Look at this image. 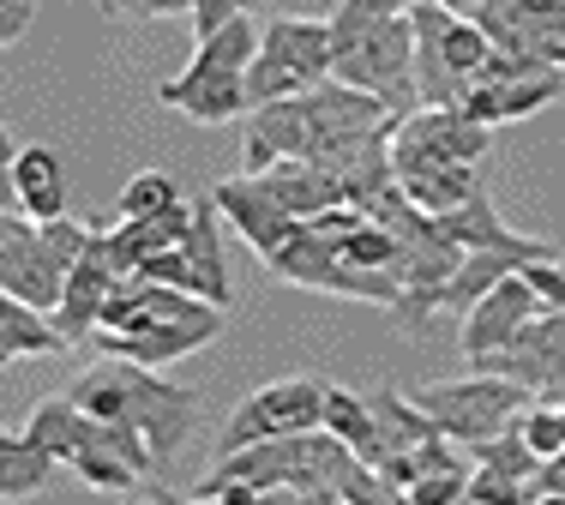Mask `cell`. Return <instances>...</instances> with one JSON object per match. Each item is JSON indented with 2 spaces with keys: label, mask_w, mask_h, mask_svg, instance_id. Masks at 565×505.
I'll return each mask as SVG.
<instances>
[{
  "label": "cell",
  "mask_w": 565,
  "mask_h": 505,
  "mask_svg": "<svg viewBox=\"0 0 565 505\" xmlns=\"http://www.w3.org/2000/svg\"><path fill=\"white\" fill-rule=\"evenodd\" d=\"M217 470L241 475V482H259L271 499H307V505L397 499L385 487V475L326 428H301V433H277V440H253L241 451H223Z\"/></svg>",
  "instance_id": "1"
},
{
  "label": "cell",
  "mask_w": 565,
  "mask_h": 505,
  "mask_svg": "<svg viewBox=\"0 0 565 505\" xmlns=\"http://www.w3.org/2000/svg\"><path fill=\"white\" fill-rule=\"evenodd\" d=\"M223 331V308L193 289L151 283V277H127L109 289L103 301V325H97V350L103 355H127V362L163 367L181 355H199L211 337Z\"/></svg>",
  "instance_id": "2"
},
{
  "label": "cell",
  "mask_w": 565,
  "mask_h": 505,
  "mask_svg": "<svg viewBox=\"0 0 565 505\" xmlns=\"http://www.w3.org/2000/svg\"><path fill=\"white\" fill-rule=\"evenodd\" d=\"M24 433H31L55 463L78 470V482L97 487V494H132V487L157 470V451L139 428L90 416V409H78L66 391L43 397V404L31 409V421H24Z\"/></svg>",
  "instance_id": "3"
},
{
  "label": "cell",
  "mask_w": 565,
  "mask_h": 505,
  "mask_svg": "<svg viewBox=\"0 0 565 505\" xmlns=\"http://www.w3.org/2000/svg\"><path fill=\"white\" fill-rule=\"evenodd\" d=\"M66 397H73L78 409H90V416H103V421H127V428H139L145 440H151L157 463H169L199 428V391L157 379V367L127 362V355H103V362H90L85 374L66 385Z\"/></svg>",
  "instance_id": "4"
},
{
  "label": "cell",
  "mask_w": 565,
  "mask_h": 505,
  "mask_svg": "<svg viewBox=\"0 0 565 505\" xmlns=\"http://www.w3.org/2000/svg\"><path fill=\"white\" fill-rule=\"evenodd\" d=\"M331 78L373 90L392 115H409L422 103L409 7L397 12V7H380V0H338L331 7Z\"/></svg>",
  "instance_id": "5"
},
{
  "label": "cell",
  "mask_w": 565,
  "mask_h": 505,
  "mask_svg": "<svg viewBox=\"0 0 565 505\" xmlns=\"http://www.w3.org/2000/svg\"><path fill=\"white\" fill-rule=\"evenodd\" d=\"M259 55V24L253 12H235L228 24H217L211 36H199L193 61L181 66L174 78L157 85V103L199 127H223L235 115H247V66Z\"/></svg>",
  "instance_id": "6"
},
{
  "label": "cell",
  "mask_w": 565,
  "mask_h": 505,
  "mask_svg": "<svg viewBox=\"0 0 565 505\" xmlns=\"http://www.w3.org/2000/svg\"><path fill=\"white\" fill-rule=\"evenodd\" d=\"M415 24V90L422 103H457L463 85L493 55V36L481 31L476 12H451L446 0H409Z\"/></svg>",
  "instance_id": "7"
},
{
  "label": "cell",
  "mask_w": 565,
  "mask_h": 505,
  "mask_svg": "<svg viewBox=\"0 0 565 505\" xmlns=\"http://www.w3.org/2000/svg\"><path fill=\"white\" fill-rule=\"evenodd\" d=\"M409 397L427 409V416H434V428L446 433V440H457L463 451H476V445H488L493 433L518 428L535 391H523V385L505 379V374H488V367H476L469 379L415 385Z\"/></svg>",
  "instance_id": "8"
},
{
  "label": "cell",
  "mask_w": 565,
  "mask_h": 505,
  "mask_svg": "<svg viewBox=\"0 0 565 505\" xmlns=\"http://www.w3.org/2000/svg\"><path fill=\"white\" fill-rule=\"evenodd\" d=\"M319 78H331V19H277L259 24V55L247 66V103H277V97H301Z\"/></svg>",
  "instance_id": "9"
},
{
  "label": "cell",
  "mask_w": 565,
  "mask_h": 505,
  "mask_svg": "<svg viewBox=\"0 0 565 505\" xmlns=\"http://www.w3.org/2000/svg\"><path fill=\"white\" fill-rule=\"evenodd\" d=\"M319 416H326V379H307V374L271 379V385H259V391L241 397V409L223 428V451H241L253 440H277V433L319 428Z\"/></svg>",
  "instance_id": "10"
},
{
  "label": "cell",
  "mask_w": 565,
  "mask_h": 505,
  "mask_svg": "<svg viewBox=\"0 0 565 505\" xmlns=\"http://www.w3.org/2000/svg\"><path fill=\"white\" fill-rule=\"evenodd\" d=\"M476 367L505 374V379H518L523 391L554 397V404H559V397H565V313L559 308H542L530 325L518 331V337L505 343V350L481 355Z\"/></svg>",
  "instance_id": "11"
},
{
  "label": "cell",
  "mask_w": 565,
  "mask_h": 505,
  "mask_svg": "<svg viewBox=\"0 0 565 505\" xmlns=\"http://www.w3.org/2000/svg\"><path fill=\"white\" fill-rule=\"evenodd\" d=\"M535 313H542V296L530 289V277H523V265H518V271L500 277V283H493L488 296L463 313V355H469V367H476L481 355L505 350V343L518 337Z\"/></svg>",
  "instance_id": "12"
},
{
  "label": "cell",
  "mask_w": 565,
  "mask_h": 505,
  "mask_svg": "<svg viewBox=\"0 0 565 505\" xmlns=\"http://www.w3.org/2000/svg\"><path fill=\"white\" fill-rule=\"evenodd\" d=\"M211 198H217V211L235 223V235L259 253V259H271V253L289 241L295 229H301V217H295L289 205H277V198L265 193V181L247 175V169H241V175H228V181H217Z\"/></svg>",
  "instance_id": "13"
},
{
  "label": "cell",
  "mask_w": 565,
  "mask_h": 505,
  "mask_svg": "<svg viewBox=\"0 0 565 505\" xmlns=\"http://www.w3.org/2000/svg\"><path fill=\"white\" fill-rule=\"evenodd\" d=\"M559 90H565V66L542 61V66H530V73L505 78V85H469L457 109L481 127H511V121H530L535 109H547Z\"/></svg>",
  "instance_id": "14"
},
{
  "label": "cell",
  "mask_w": 565,
  "mask_h": 505,
  "mask_svg": "<svg viewBox=\"0 0 565 505\" xmlns=\"http://www.w3.org/2000/svg\"><path fill=\"white\" fill-rule=\"evenodd\" d=\"M115 283H127V277H115V265L97 253V241H85V253H78V265L66 271V289H61L55 313H49L66 343L97 337V325H103V301H109V289H115Z\"/></svg>",
  "instance_id": "15"
},
{
  "label": "cell",
  "mask_w": 565,
  "mask_h": 505,
  "mask_svg": "<svg viewBox=\"0 0 565 505\" xmlns=\"http://www.w3.org/2000/svg\"><path fill=\"white\" fill-rule=\"evenodd\" d=\"M542 253H559V247H547V241L542 247H469L463 259H457V271L439 283V313L463 319L493 283H500V277H511L518 265H530V259H542Z\"/></svg>",
  "instance_id": "16"
},
{
  "label": "cell",
  "mask_w": 565,
  "mask_h": 505,
  "mask_svg": "<svg viewBox=\"0 0 565 505\" xmlns=\"http://www.w3.org/2000/svg\"><path fill=\"white\" fill-rule=\"evenodd\" d=\"M181 253L186 265H193V289L205 301H217V308H228V296H235V283H228V259H223V211L217 198H193V223H186L181 235Z\"/></svg>",
  "instance_id": "17"
},
{
  "label": "cell",
  "mask_w": 565,
  "mask_h": 505,
  "mask_svg": "<svg viewBox=\"0 0 565 505\" xmlns=\"http://www.w3.org/2000/svg\"><path fill=\"white\" fill-rule=\"evenodd\" d=\"M12 181H19V211L36 223L61 217L66 211V163L55 144H19L12 157Z\"/></svg>",
  "instance_id": "18"
},
{
  "label": "cell",
  "mask_w": 565,
  "mask_h": 505,
  "mask_svg": "<svg viewBox=\"0 0 565 505\" xmlns=\"http://www.w3.org/2000/svg\"><path fill=\"white\" fill-rule=\"evenodd\" d=\"M265 193L277 198V205H289L295 217H319L326 205H349L343 187L326 175L319 163H307V157H277L271 169H259Z\"/></svg>",
  "instance_id": "19"
},
{
  "label": "cell",
  "mask_w": 565,
  "mask_h": 505,
  "mask_svg": "<svg viewBox=\"0 0 565 505\" xmlns=\"http://www.w3.org/2000/svg\"><path fill=\"white\" fill-rule=\"evenodd\" d=\"M66 337L55 331V319L31 301H19L12 289H0V367L24 362V355H61Z\"/></svg>",
  "instance_id": "20"
},
{
  "label": "cell",
  "mask_w": 565,
  "mask_h": 505,
  "mask_svg": "<svg viewBox=\"0 0 565 505\" xmlns=\"http://www.w3.org/2000/svg\"><path fill=\"white\" fill-rule=\"evenodd\" d=\"M434 217H439V229H446L463 253H469V247H542L535 235H518V229H511V223L500 217V205H493L488 193H469L463 205L434 211Z\"/></svg>",
  "instance_id": "21"
},
{
  "label": "cell",
  "mask_w": 565,
  "mask_h": 505,
  "mask_svg": "<svg viewBox=\"0 0 565 505\" xmlns=\"http://www.w3.org/2000/svg\"><path fill=\"white\" fill-rule=\"evenodd\" d=\"M55 458L31 440V433H7L0 428V499H31L49 487Z\"/></svg>",
  "instance_id": "22"
},
{
  "label": "cell",
  "mask_w": 565,
  "mask_h": 505,
  "mask_svg": "<svg viewBox=\"0 0 565 505\" xmlns=\"http://www.w3.org/2000/svg\"><path fill=\"white\" fill-rule=\"evenodd\" d=\"M319 428L338 433L343 445H355V458H367V463H373V451H380V421H373L367 391H349V385H326V416H319Z\"/></svg>",
  "instance_id": "23"
},
{
  "label": "cell",
  "mask_w": 565,
  "mask_h": 505,
  "mask_svg": "<svg viewBox=\"0 0 565 505\" xmlns=\"http://www.w3.org/2000/svg\"><path fill=\"white\" fill-rule=\"evenodd\" d=\"M397 187L415 198L422 211H451L469 193H481V163H446V169H409L397 175Z\"/></svg>",
  "instance_id": "24"
},
{
  "label": "cell",
  "mask_w": 565,
  "mask_h": 505,
  "mask_svg": "<svg viewBox=\"0 0 565 505\" xmlns=\"http://www.w3.org/2000/svg\"><path fill=\"white\" fill-rule=\"evenodd\" d=\"M181 187H174V175L163 169H139V175H127V187H120V217H157V211L181 205Z\"/></svg>",
  "instance_id": "25"
},
{
  "label": "cell",
  "mask_w": 565,
  "mask_h": 505,
  "mask_svg": "<svg viewBox=\"0 0 565 505\" xmlns=\"http://www.w3.org/2000/svg\"><path fill=\"white\" fill-rule=\"evenodd\" d=\"M469 458H476V463H493V470L518 475V482H530V475H535V463H542V451H535L530 440H523V428H505V433H493L488 445H476Z\"/></svg>",
  "instance_id": "26"
},
{
  "label": "cell",
  "mask_w": 565,
  "mask_h": 505,
  "mask_svg": "<svg viewBox=\"0 0 565 505\" xmlns=\"http://www.w3.org/2000/svg\"><path fill=\"white\" fill-rule=\"evenodd\" d=\"M463 487H469V470H427L397 499L403 505H451V499H463Z\"/></svg>",
  "instance_id": "27"
},
{
  "label": "cell",
  "mask_w": 565,
  "mask_h": 505,
  "mask_svg": "<svg viewBox=\"0 0 565 505\" xmlns=\"http://www.w3.org/2000/svg\"><path fill=\"white\" fill-rule=\"evenodd\" d=\"M505 499H523V482L493 463H469V487H463V505H505Z\"/></svg>",
  "instance_id": "28"
},
{
  "label": "cell",
  "mask_w": 565,
  "mask_h": 505,
  "mask_svg": "<svg viewBox=\"0 0 565 505\" xmlns=\"http://www.w3.org/2000/svg\"><path fill=\"white\" fill-rule=\"evenodd\" d=\"M523 277H530V289L542 296V308L565 313V253H542V259H530V265H523Z\"/></svg>",
  "instance_id": "29"
},
{
  "label": "cell",
  "mask_w": 565,
  "mask_h": 505,
  "mask_svg": "<svg viewBox=\"0 0 565 505\" xmlns=\"http://www.w3.org/2000/svg\"><path fill=\"white\" fill-rule=\"evenodd\" d=\"M554 499L565 505V445L535 463V475L523 482V505H554Z\"/></svg>",
  "instance_id": "30"
},
{
  "label": "cell",
  "mask_w": 565,
  "mask_h": 505,
  "mask_svg": "<svg viewBox=\"0 0 565 505\" xmlns=\"http://www.w3.org/2000/svg\"><path fill=\"white\" fill-rule=\"evenodd\" d=\"M103 12H115V19H174V12H193V0H103Z\"/></svg>",
  "instance_id": "31"
},
{
  "label": "cell",
  "mask_w": 565,
  "mask_h": 505,
  "mask_svg": "<svg viewBox=\"0 0 565 505\" xmlns=\"http://www.w3.org/2000/svg\"><path fill=\"white\" fill-rule=\"evenodd\" d=\"M31 19H36V0H0V49L19 43L31 31Z\"/></svg>",
  "instance_id": "32"
},
{
  "label": "cell",
  "mask_w": 565,
  "mask_h": 505,
  "mask_svg": "<svg viewBox=\"0 0 565 505\" xmlns=\"http://www.w3.org/2000/svg\"><path fill=\"white\" fill-rule=\"evenodd\" d=\"M235 0H193V12H186V19H193V31L199 36H211V31H217V24H228V19H235Z\"/></svg>",
  "instance_id": "33"
},
{
  "label": "cell",
  "mask_w": 565,
  "mask_h": 505,
  "mask_svg": "<svg viewBox=\"0 0 565 505\" xmlns=\"http://www.w3.org/2000/svg\"><path fill=\"white\" fill-rule=\"evenodd\" d=\"M0 211H19V181H12V163H0Z\"/></svg>",
  "instance_id": "34"
},
{
  "label": "cell",
  "mask_w": 565,
  "mask_h": 505,
  "mask_svg": "<svg viewBox=\"0 0 565 505\" xmlns=\"http://www.w3.org/2000/svg\"><path fill=\"white\" fill-rule=\"evenodd\" d=\"M12 157H19V144H12V132L0 127V163H12Z\"/></svg>",
  "instance_id": "35"
},
{
  "label": "cell",
  "mask_w": 565,
  "mask_h": 505,
  "mask_svg": "<svg viewBox=\"0 0 565 505\" xmlns=\"http://www.w3.org/2000/svg\"><path fill=\"white\" fill-rule=\"evenodd\" d=\"M235 7H241V12H265L271 0H235Z\"/></svg>",
  "instance_id": "36"
},
{
  "label": "cell",
  "mask_w": 565,
  "mask_h": 505,
  "mask_svg": "<svg viewBox=\"0 0 565 505\" xmlns=\"http://www.w3.org/2000/svg\"><path fill=\"white\" fill-rule=\"evenodd\" d=\"M446 7H451V12H476L481 0H446Z\"/></svg>",
  "instance_id": "37"
},
{
  "label": "cell",
  "mask_w": 565,
  "mask_h": 505,
  "mask_svg": "<svg viewBox=\"0 0 565 505\" xmlns=\"http://www.w3.org/2000/svg\"><path fill=\"white\" fill-rule=\"evenodd\" d=\"M380 7H397V12H403V7H409V0H380Z\"/></svg>",
  "instance_id": "38"
}]
</instances>
